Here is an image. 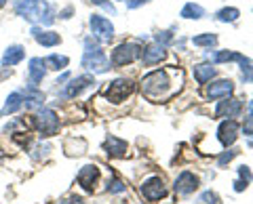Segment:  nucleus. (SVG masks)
<instances>
[{
    "instance_id": "obj_41",
    "label": "nucleus",
    "mask_w": 253,
    "mask_h": 204,
    "mask_svg": "<svg viewBox=\"0 0 253 204\" xmlns=\"http://www.w3.org/2000/svg\"><path fill=\"white\" fill-rule=\"evenodd\" d=\"M243 78H245V80H251L253 82V69H251V74H243Z\"/></svg>"
},
{
    "instance_id": "obj_18",
    "label": "nucleus",
    "mask_w": 253,
    "mask_h": 204,
    "mask_svg": "<svg viewBox=\"0 0 253 204\" xmlns=\"http://www.w3.org/2000/svg\"><path fill=\"white\" fill-rule=\"evenodd\" d=\"M32 36L34 40L42 46H57L61 42V36L55 34V32H46V30H41V28H32Z\"/></svg>"
},
{
    "instance_id": "obj_27",
    "label": "nucleus",
    "mask_w": 253,
    "mask_h": 204,
    "mask_svg": "<svg viewBox=\"0 0 253 204\" xmlns=\"http://www.w3.org/2000/svg\"><path fill=\"white\" fill-rule=\"evenodd\" d=\"M239 15H241L239 9H234V6H226V9H221L217 13V19L228 23V21H236V19H239Z\"/></svg>"
},
{
    "instance_id": "obj_35",
    "label": "nucleus",
    "mask_w": 253,
    "mask_h": 204,
    "mask_svg": "<svg viewBox=\"0 0 253 204\" xmlns=\"http://www.w3.org/2000/svg\"><path fill=\"white\" fill-rule=\"evenodd\" d=\"M236 154H239V152H236V150H230V152L221 154V156H219V167H224V164H226V162H230V160L234 158V156H236Z\"/></svg>"
},
{
    "instance_id": "obj_30",
    "label": "nucleus",
    "mask_w": 253,
    "mask_h": 204,
    "mask_svg": "<svg viewBox=\"0 0 253 204\" xmlns=\"http://www.w3.org/2000/svg\"><path fill=\"white\" fill-rule=\"evenodd\" d=\"M126 190V185L121 181V179H112V181L108 183V192L110 194H121V192H125Z\"/></svg>"
},
{
    "instance_id": "obj_28",
    "label": "nucleus",
    "mask_w": 253,
    "mask_h": 204,
    "mask_svg": "<svg viewBox=\"0 0 253 204\" xmlns=\"http://www.w3.org/2000/svg\"><path fill=\"white\" fill-rule=\"evenodd\" d=\"M192 42H194L196 46H213V44L217 42V36H215V34H203V36L192 38Z\"/></svg>"
},
{
    "instance_id": "obj_29",
    "label": "nucleus",
    "mask_w": 253,
    "mask_h": 204,
    "mask_svg": "<svg viewBox=\"0 0 253 204\" xmlns=\"http://www.w3.org/2000/svg\"><path fill=\"white\" fill-rule=\"evenodd\" d=\"M51 152V145L49 143H41V145H36L34 147V154H32V158L34 160H41V158H46Z\"/></svg>"
},
{
    "instance_id": "obj_33",
    "label": "nucleus",
    "mask_w": 253,
    "mask_h": 204,
    "mask_svg": "<svg viewBox=\"0 0 253 204\" xmlns=\"http://www.w3.org/2000/svg\"><path fill=\"white\" fill-rule=\"evenodd\" d=\"M91 2L93 4H97V6H101V9H106L108 13H116V9H114V6H112V2H108V0H91Z\"/></svg>"
},
{
    "instance_id": "obj_4",
    "label": "nucleus",
    "mask_w": 253,
    "mask_h": 204,
    "mask_svg": "<svg viewBox=\"0 0 253 204\" xmlns=\"http://www.w3.org/2000/svg\"><path fill=\"white\" fill-rule=\"evenodd\" d=\"M32 122H34L36 131L41 133L42 137H53V135H57V131H59V118L53 109H41Z\"/></svg>"
},
{
    "instance_id": "obj_31",
    "label": "nucleus",
    "mask_w": 253,
    "mask_h": 204,
    "mask_svg": "<svg viewBox=\"0 0 253 204\" xmlns=\"http://www.w3.org/2000/svg\"><path fill=\"white\" fill-rule=\"evenodd\" d=\"M219 200H217V196L213 194V192H205L201 198H199V204H217Z\"/></svg>"
},
{
    "instance_id": "obj_21",
    "label": "nucleus",
    "mask_w": 253,
    "mask_h": 204,
    "mask_svg": "<svg viewBox=\"0 0 253 204\" xmlns=\"http://www.w3.org/2000/svg\"><path fill=\"white\" fill-rule=\"evenodd\" d=\"M104 147L108 150V154H110V156H125V154H126V150H129L126 141L118 139V137H112V135H110V137L106 139Z\"/></svg>"
},
{
    "instance_id": "obj_38",
    "label": "nucleus",
    "mask_w": 253,
    "mask_h": 204,
    "mask_svg": "<svg viewBox=\"0 0 253 204\" xmlns=\"http://www.w3.org/2000/svg\"><path fill=\"white\" fill-rule=\"evenodd\" d=\"M126 2V6H129V9H137V6H141L146 2V0H125Z\"/></svg>"
},
{
    "instance_id": "obj_32",
    "label": "nucleus",
    "mask_w": 253,
    "mask_h": 204,
    "mask_svg": "<svg viewBox=\"0 0 253 204\" xmlns=\"http://www.w3.org/2000/svg\"><path fill=\"white\" fill-rule=\"evenodd\" d=\"M239 175H241V181L243 183H251V179H253V175H251V170H249V167H241L239 169Z\"/></svg>"
},
{
    "instance_id": "obj_37",
    "label": "nucleus",
    "mask_w": 253,
    "mask_h": 204,
    "mask_svg": "<svg viewBox=\"0 0 253 204\" xmlns=\"http://www.w3.org/2000/svg\"><path fill=\"white\" fill-rule=\"evenodd\" d=\"M61 204H84L83 198H78V196H70V198L61 200Z\"/></svg>"
},
{
    "instance_id": "obj_36",
    "label": "nucleus",
    "mask_w": 253,
    "mask_h": 204,
    "mask_svg": "<svg viewBox=\"0 0 253 204\" xmlns=\"http://www.w3.org/2000/svg\"><path fill=\"white\" fill-rule=\"evenodd\" d=\"M243 131H245V135H253V114H249V118L245 120Z\"/></svg>"
},
{
    "instance_id": "obj_9",
    "label": "nucleus",
    "mask_w": 253,
    "mask_h": 204,
    "mask_svg": "<svg viewBox=\"0 0 253 204\" xmlns=\"http://www.w3.org/2000/svg\"><path fill=\"white\" fill-rule=\"evenodd\" d=\"M165 194H167V187H165L161 177H150L148 181L141 185V196H144L146 200H161V198H165Z\"/></svg>"
},
{
    "instance_id": "obj_11",
    "label": "nucleus",
    "mask_w": 253,
    "mask_h": 204,
    "mask_svg": "<svg viewBox=\"0 0 253 204\" xmlns=\"http://www.w3.org/2000/svg\"><path fill=\"white\" fill-rule=\"evenodd\" d=\"M217 137H219L221 145H232L236 137H239V124L234 120H224L217 129Z\"/></svg>"
},
{
    "instance_id": "obj_39",
    "label": "nucleus",
    "mask_w": 253,
    "mask_h": 204,
    "mask_svg": "<svg viewBox=\"0 0 253 204\" xmlns=\"http://www.w3.org/2000/svg\"><path fill=\"white\" fill-rule=\"evenodd\" d=\"M70 15H72V9H66V11H63V13L59 15V17H63V19H68V17H70Z\"/></svg>"
},
{
    "instance_id": "obj_14",
    "label": "nucleus",
    "mask_w": 253,
    "mask_h": 204,
    "mask_svg": "<svg viewBox=\"0 0 253 204\" xmlns=\"http://www.w3.org/2000/svg\"><path fill=\"white\" fill-rule=\"evenodd\" d=\"M243 109V103L239 99H228L226 101H219V105L215 107V116H219V118H234V116H239Z\"/></svg>"
},
{
    "instance_id": "obj_45",
    "label": "nucleus",
    "mask_w": 253,
    "mask_h": 204,
    "mask_svg": "<svg viewBox=\"0 0 253 204\" xmlns=\"http://www.w3.org/2000/svg\"><path fill=\"white\" fill-rule=\"evenodd\" d=\"M251 145H253V141H251Z\"/></svg>"
},
{
    "instance_id": "obj_25",
    "label": "nucleus",
    "mask_w": 253,
    "mask_h": 204,
    "mask_svg": "<svg viewBox=\"0 0 253 204\" xmlns=\"http://www.w3.org/2000/svg\"><path fill=\"white\" fill-rule=\"evenodd\" d=\"M203 15H205V9L194 2H188L184 9H181V17H186V19H201Z\"/></svg>"
},
{
    "instance_id": "obj_22",
    "label": "nucleus",
    "mask_w": 253,
    "mask_h": 204,
    "mask_svg": "<svg viewBox=\"0 0 253 204\" xmlns=\"http://www.w3.org/2000/svg\"><path fill=\"white\" fill-rule=\"evenodd\" d=\"M23 107V93L17 91V93H11L9 97H6V103L2 107V112H0V116H6V114H15L17 109Z\"/></svg>"
},
{
    "instance_id": "obj_16",
    "label": "nucleus",
    "mask_w": 253,
    "mask_h": 204,
    "mask_svg": "<svg viewBox=\"0 0 253 204\" xmlns=\"http://www.w3.org/2000/svg\"><path fill=\"white\" fill-rule=\"evenodd\" d=\"M46 74V66H44V59L41 57H34V59H30V64H28V78H30V84H38V82H42V78Z\"/></svg>"
},
{
    "instance_id": "obj_24",
    "label": "nucleus",
    "mask_w": 253,
    "mask_h": 204,
    "mask_svg": "<svg viewBox=\"0 0 253 204\" xmlns=\"http://www.w3.org/2000/svg\"><path fill=\"white\" fill-rule=\"evenodd\" d=\"M44 66H46V69H57V72H59V69H63V68H66L68 66V57H66V55H49V57H46L44 59Z\"/></svg>"
},
{
    "instance_id": "obj_20",
    "label": "nucleus",
    "mask_w": 253,
    "mask_h": 204,
    "mask_svg": "<svg viewBox=\"0 0 253 204\" xmlns=\"http://www.w3.org/2000/svg\"><path fill=\"white\" fill-rule=\"evenodd\" d=\"M167 57V53H165L163 46H146L144 51H141V59H144V64L146 66H154V64H161V61Z\"/></svg>"
},
{
    "instance_id": "obj_1",
    "label": "nucleus",
    "mask_w": 253,
    "mask_h": 204,
    "mask_svg": "<svg viewBox=\"0 0 253 204\" xmlns=\"http://www.w3.org/2000/svg\"><path fill=\"white\" fill-rule=\"evenodd\" d=\"M175 74L179 72L173 68V69H154V72L144 76V80H141L144 95L152 101H167L169 97H173L181 86V82L175 84V80H173Z\"/></svg>"
},
{
    "instance_id": "obj_10",
    "label": "nucleus",
    "mask_w": 253,
    "mask_h": 204,
    "mask_svg": "<svg viewBox=\"0 0 253 204\" xmlns=\"http://www.w3.org/2000/svg\"><path fill=\"white\" fill-rule=\"evenodd\" d=\"M97 181H99V169L93 167V164H86V167H83L81 172H78V183H81L84 192H93Z\"/></svg>"
},
{
    "instance_id": "obj_15",
    "label": "nucleus",
    "mask_w": 253,
    "mask_h": 204,
    "mask_svg": "<svg viewBox=\"0 0 253 204\" xmlns=\"http://www.w3.org/2000/svg\"><path fill=\"white\" fill-rule=\"evenodd\" d=\"M234 84L230 80H217L207 86V97L209 99H226L228 95H232Z\"/></svg>"
},
{
    "instance_id": "obj_5",
    "label": "nucleus",
    "mask_w": 253,
    "mask_h": 204,
    "mask_svg": "<svg viewBox=\"0 0 253 204\" xmlns=\"http://www.w3.org/2000/svg\"><path fill=\"white\" fill-rule=\"evenodd\" d=\"M141 57V46L137 42H123L112 51V66H126Z\"/></svg>"
},
{
    "instance_id": "obj_43",
    "label": "nucleus",
    "mask_w": 253,
    "mask_h": 204,
    "mask_svg": "<svg viewBox=\"0 0 253 204\" xmlns=\"http://www.w3.org/2000/svg\"><path fill=\"white\" fill-rule=\"evenodd\" d=\"M6 4V0H0V6H4Z\"/></svg>"
},
{
    "instance_id": "obj_8",
    "label": "nucleus",
    "mask_w": 253,
    "mask_h": 204,
    "mask_svg": "<svg viewBox=\"0 0 253 204\" xmlns=\"http://www.w3.org/2000/svg\"><path fill=\"white\" fill-rule=\"evenodd\" d=\"M91 84H95L93 76H78L74 80H70V84H66V89L59 93V97L61 99H74L76 95H81L84 89H89Z\"/></svg>"
},
{
    "instance_id": "obj_44",
    "label": "nucleus",
    "mask_w": 253,
    "mask_h": 204,
    "mask_svg": "<svg viewBox=\"0 0 253 204\" xmlns=\"http://www.w3.org/2000/svg\"><path fill=\"white\" fill-rule=\"evenodd\" d=\"M0 158H2V150H0Z\"/></svg>"
},
{
    "instance_id": "obj_34",
    "label": "nucleus",
    "mask_w": 253,
    "mask_h": 204,
    "mask_svg": "<svg viewBox=\"0 0 253 204\" xmlns=\"http://www.w3.org/2000/svg\"><path fill=\"white\" fill-rule=\"evenodd\" d=\"M171 40H173L171 32H158V34H156V42H158V44H169Z\"/></svg>"
},
{
    "instance_id": "obj_3",
    "label": "nucleus",
    "mask_w": 253,
    "mask_h": 204,
    "mask_svg": "<svg viewBox=\"0 0 253 204\" xmlns=\"http://www.w3.org/2000/svg\"><path fill=\"white\" fill-rule=\"evenodd\" d=\"M83 68L91 69L93 74H106L110 69V59L106 57V53L93 42V38H86V40H84Z\"/></svg>"
},
{
    "instance_id": "obj_7",
    "label": "nucleus",
    "mask_w": 253,
    "mask_h": 204,
    "mask_svg": "<svg viewBox=\"0 0 253 204\" xmlns=\"http://www.w3.org/2000/svg\"><path fill=\"white\" fill-rule=\"evenodd\" d=\"M89 26H91L93 36L99 38L101 42H110L114 38V26L110 23V19L101 17V15H93L89 19Z\"/></svg>"
},
{
    "instance_id": "obj_2",
    "label": "nucleus",
    "mask_w": 253,
    "mask_h": 204,
    "mask_svg": "<svg viewBox=\"0 0 253 204\" xmlns=\"http://www.w3.org/2000/svg\"><path fill=\"white\" fill-rule=\"evenodd\" d=\"M15 13L32 23L38 21V23H44V26H51L55 21L53 9L44 0H15Z\"/></svg>"
},
{
    "instance_id": "obj_19",
    "label": "nucleus",
    "mask_w": 253,
    "mask_h": 204,
    "mask_svg": "<svg viewBox=\"0 0 253 204\" xmlns=\"http://www.w3.org/2000/svg\"><path fill=\"white\" fill-rule=\"evenodd\" d=\"M23 57H26V49H23L21 44H13V46H9V49L4 51V55H2V66L6 68V66H17L19 61H23Z\"/></svg>"
},
{
    "instance_id": "obj_17",
    "label": "nucleus",
    "mask_w": 253,
    "mask_h": 204,
    "mask_svg": "<svg viewBox=\"0 0 253 204\" xmlns=\"http://www.w3.org/2000/svg\"><path fill=\"white\" fill-rule=\"evenodd\" d=\"M21 93H23V105H26L28 109H32V107H42V103H44V95L36 89L34 84L26 86V91H21Z\"/></svg>"
},
{
    "instance_id": "obj_13",
    "label": "nucleus",
    "mask_w": 253,
    "mask_h": 204,
    "mask_svg": "<svg viewBox=\"0 0 253 204\" xmlns=\"http://www.w3.org/2000/svg\"><path fill=\"white\" fill-rule=\"evenodd\" d=\"M213 61H215V64H224V61H239V64L243 66V72H245V69H247V72H251V69H253L251 59L243 57V55H239V53H230V51H217V53H213Z\"/></svg>"
},
{
    "instance_id": "obj_23",
    "label": "nucleus",
    "mask_w": 253,
    "mask_h": 204,
    "mask_svg": "<svg viewBox=\"0 0 253 204\" xmlns=\"http://www.w3.org/2000/svg\"><path fill=\"white\" fill-rule=\"evenodd\" d=\"M213 76H215V68H213L211 64H201V66H194V78H196V82H199V84L209 82Z\"/></svg>"
},
{
    "instance_id": "obj_26",
    "label": "nucleus",
    "mask_w": 253,
    "mask_h": 204,
    "mask_svg": "<svg viewBox=\"0 0 253 204\" xmlns=\"http://www.w3.org/2000/svg\"><path fill=\"white\" fill-rule=\"evenodd\" d=\"M86 150V143L83 139H68L66 141V152L68 156H81Z\"/></svg>"
},
{
    "instance_id": "obj_6",
    "label": "nucleus",
    "mask_w": 253,
    "mask_h": 204,
    "mask_svg": "<svg viewBox=\"0 0 253 204\" xmlns=\"http://www.w3.org/2000/svg\"><path fill=\"white\" fill-rule=\"evenodd\" d=\"M131 93H133V82L125 80V78H118V80L110 82V86H106L104 95L112 103H123L126 97H131Z\"/></svg>"
},
{
    "instance_id": "obj_12",
    "label": "nucleus",
    "mask_w": 253,
    "mask_h": 204,
    "mask_svg": "<svg viewBox=\"0 0 253 204\" xmlns=\"http://www.w3.org/2000/svg\"><path fill=\"white\" fill-rule=\"evenodd\" d=\"M175 192L181 194V196H188V194H192L196 187H199V177H194L192 172H181V175L175 179Z\"/></svg>"
},
{
    "instance_id": "obj_42",
    "label": "nucleus",
    "mask_w": 253,
    "mask_h": 204,
    "mask_svg": "<svg viewBox=\"0 0 253 204\" xmlns=\"http://www.w3.org/2000/svg\"><path fill=\"white\" fill-rule=\"evenodd\" d=\"M249 114H253V101H249Z\"/></svg>"
},
{
    "instance_id": "obj_40",
    "label": "nucleus",
    "mask_w": 253,
    "mask_h": 204,
    "mask_svg": "<svg viewBox=\"0 0 253 204\" xmlns=\"http://www.w3.org/2000/svg\"><path fill=\"white\" fill-rule=\"evenodd\" d=\"M68 78H70L68 74H61V76L57 78V82H55V84H59V82H66V80H68Z\"/></svg>"
}]
</instances>
